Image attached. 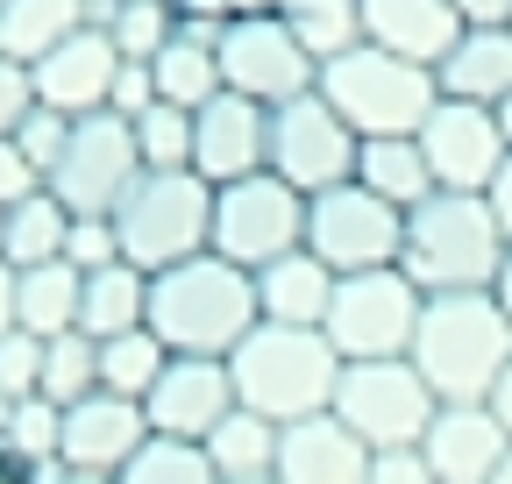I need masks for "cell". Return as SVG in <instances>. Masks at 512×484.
Listing matches in <instances>:
<instances>
[{"mask_svg":"<svg viewBox=\"0 0 512 484\" xmlns=\"http://www.w3.org/2000/svg\"><path fill=\"white\" fill-rule=\"evenodd\" d=\"M264 307H256V271L228 264V257H192V264H171L150 278V335L171 349V356H214L228 363Z\"/></svg>","mask_w":512,"mask_h":484,"instance_id":"obj_1","label":"cell"},{"mask_svg":"<svg viewBox=\"0 0 512 484\" xmlns=\"http://www.w3.org/2000/svg\"><path fill=\"white\" fill-rule=\"evenodd\" d=\"M406 363L427 378L441 406H484L512 363V321L498 314L491 292H441L420 307V335Z\"/></svg>","mask_w":512,"mask_h":484,"instance_id":"obj_2","label":"cell"},{"mask_svg":"<svg viewBox=\"0 0 512 484\" xmlns=\"http://www.w3.org/2000/svg\"><path fill=\"white\" fill-rule=\"evenodd\" d=\"M235 378V406L264 413L271 428H299L313 413H335V385H342V356L320 328H271L256 321V335L228 356Z\"/></svg>","mask_w":512,"mask_h":484,"instance_id":"obj_3","label":"cell"},{"mask_svg":"<svg viewBox=\"0 0 512 484\" xmlns=\"http://www.w3.org/2000/svg\"><path fill=\"white\" fill-rule=\"evenodd\" d=\"M505 228L491 214L484 193H434L406 214V250H399V271L441 299V292H491L498 285V264H505Z\"/></svg>","mask_w":512,"mask_h":484,"instance_id":"obj_4","label":"cell"},{"mask_svg":"<svg viewBox=\"0 0 512 484\" xmlns=\"http://www.w3.org/2000/svg\"><path fill=\"white\" fill-rule=\"evenodd\" d=\"M320 100H328L363 143L420 136L427 114L441 107V79L427 65H406V57L377 50V43H356V50H342V57L320 65Z\"/></svg>","mask_w":512,"mask_h":484,"instance_id":"obj_5","label":"cell"},{"mask_svg":"<svg viewBox=\"0 0 512 484\" xmlns=\"http://www.w3.org/2000/svg\"><path fill=\"white\" fill-rule=\"evenodd\" d=\"M114 235H121V264L136 271H171L214 250V186L200 171H143L128 200L114 207Z\"/></svg>","mask_w":512,"mask_h":484,"instance_id":"obj_6","label":"cell"},{"mask_svg":"<svg viewBox=\"0 0 512 484\" xmlns=\"http://www.w3.org/2000/svg\"><path fill=\"white\" fill-rule=\"evenodd\" d=\"M420 307L427 292L399 271H356V278H335V307H328V335L342 363H392V356H413V335H420Z\"/></svg>","mask_w":512,"mask_h":484,"instance_id":"obj_7","label":"cell"},{"mask_svg":"<svg viewBox=\"0 0 512 484\" xmlns=\"http://www.w3.org/2000/svg\"><path fill=\"white\" fill-rule=\"evenodd\" d=\"M143 178V150H136V121H121L114 107L107 114H86L72 121V143L50 164L43 193L72 214V221H114V207L128 200V186Z\"/></svg>","mask_w":512,"mask_h":484,"instance_id":"obj_8","label":"cell"},{"mask_svg":"<svg viewBox=\"0 0 512 484\" xmlns=\"http://www.w3.org/2000/svg\"><path fill=\"white\" fill-rule=\"evenodd\" d=\"M441 399L427 392V378L413 371L406 356L392 363H342V385H335V420L377 456V449H420L434 428Z\"/></svg>","mask_w":512,"mask_h":484,"instance_id":"obj_9","label":"cell"},{"mask_svg":"<svg viewBox=\"0 0 512 484\" xmlns=\"http://www.w3.org/2000/svg\"><path fill=\"white\" fill-rule=\"evenodd\" d=\"M292 250H306V193H292L278 171L214 186V257L242 271H271Z\"/></svg>","mask_w":512,"mask_h":484,"instance_id":"obj_10","label":"cell"},{"mask_svg":"<svg viewBox=\"0 0 512 484\" xmlns=\"http://www.w3.org/2000/svg\"><path fill=\"white\" fill-rule=\"evenodd\" d=\"M306 250L335 278L384 271V264H399V250H406V214L384 207L377 193H363L349 178V186H328V193L306 200Z\"/></svg>","mask_w":512,"mask_h":484,"instance_id":"obj_11","label":"cell"},{"mask_svg":"<svg viewBox=\"0 0 512 484\" xmlns=\"http://www.w3.org/2000/svg\"><path fill=\"white\" fill-rule=\"evenodd\" d=\"M356 150H363V136L320 100V86L306 100L271 107V171L285 178L292 193L313 200L328 186H349V178H356Z\"/></svg>","mask_w":512,"mask_h":484,"instance_id":"obj_12","label":"cell"},{"mask_svg":"<svg viewBox=\"0 0 512 484\" xmlns=\"http://www.w3.org/2000/svg\"><path fill=\"white\" fill-rule=\"evenodd\" d=\"M221 86L256 100V107H285V100H306L320 86V65L278 15H249V22L221 29Z\"/></svg>","mask_w":512,"mask_h":484,"instance_id":"obj_13","label":"cell"},{"mask_svg":"<svg viewBox=\"0 0 512 484\" xmlns=\"http://www.w3.org/2000/svg\"><path fill=\"white\" fill-rule=\"evenodd\" d=\"M427 171L441 193H491L498 171H505V129H498V107H470V100H441L420 129Z\"/></svg>","mask_w":512,"mask_h":484,"instance_id":"obj_14","label":"cell"},{"mask_svg":"<svg viewBox=\"0 0 512 484\" xmlns=\"http://www.w3.org/2000/svg\"><path fill=\"white\" fill-rule=\"evenodd\" d=\"M192 171L207 186H235V178L271 171V107H256L242 93H214L192 114Z\"/></svg>","mask_w":512,"mask_h":484,"instance_id":"obj_15","label":"cell"},{"mask_svg":"<svg viewBox=\"0 0 512 484\" xmlns=\"http://www.w3.org/2000/svg\"><path fill=\"white\" fill-rule=\"evenodd\" d=\"M143 413H150V435L207 442L221 420L235 413V378H228V363H214V356H171L164 378H157V392L143 399Z\"/></svg>","mask_w":512,"mask_h":484,"instance_id":"obj_16","label":"cell"},{"mask_svg":"<svg viewBox=\"0 0 512 484\" xmlns=\"http://www.w3.org/2000/svg\"><path fill=\"white\" fill-rule=\"evenodd\" d=\"M121 65H128V57L114 50L107 29H79V36H64L43 65H29V72H36V100H43L50 114L86 121V114H107Z\"/></svg>","mask_w":512,"mask_h":484,"instance_id":"obj_17","label":"cell"},{"mask_svg":"<svg viewBox=\"0 0 512 484\" xmlns=\"http://www.w3.org/2000/svg\"><path fill=\"white\" fill-rule=\"evenodd\" d=\"M150 442V413L143 399H121V392H93L79 406H64V442H57V463L64 470H100V477H121L128 456Z\"/></svg>","mask_w":512,"mask_h":484,"instance_id":"obj_18","label":"cell"},{"mask_svg":"<svg viewBox=\"0 0 512 484\" xmlns=\"http://www.w3.org/2000/svg\"><path fill=\"white\" fill-rule=\"evenodd\" d=\"M505 449H512V435L498 428L491 406H441L427 442H420L434 484H491L498 463H505Z\"/></svg>","mask_w":512,"mask_h":484,"instance_id":"obj_19","label":"cell"},{"mask_svg":"<svg viewBox=\"0 0 512 484\" xmlns=\"http://www.w3.org/2000/svg\"><path fill=\"white\" fill-rule=\"evenodd\" d=\"M356 15H363V43L406 57V65H427V72H441V57L463 36V15L448 0H356Z\"/></svg>","mask_w":512,"mask_h":484,"instance_id":"obj_20","label":"cell"},{"mask_svg":"<svg viewBox=\"0 0 512 484\" xmlns=\"http://www.w3.org/2000/svg\"><path fill=\"white\" fill-rule=\"evenodd\" d=\"M363 477H370V449L335 413H313L278 435V484H363Z\"/></svg>","mask_w":512,"mask_h":484,"instance_id":"obj_21","label":"cell"},{"mask_svg":"<svg viewBox=\"0 0 512 484\" xmlns=\"http://www.w3.org/2000/svg\"><path fill=\"white\" fill-rule=\"evenodd\" d=\"M221 29H228V22H178V29H171V43L150 57L157 100L200 114L214 93H228V86H221Z\"/></svg>","mask_w":512,"mask_h":484,"instance_id":"obj_22","label":"cell"},{"mask_svg":"<svg viewBox=\"0 0 512 484\" xmlns=\"http://www.w3.org/2000/svg\"><path fill=\"white\" fill-rule=\"evenodd\" d=\"M256 307H264L271 328H328L335 271L320 264L313 250H292V257H278L271 271H256Z\"/></svg>","mask_w":512,"mask_h":484,"instance_id":"obj_23","label":"cell"},{"mask_svg":"<svg viewBox=\"0 0 512 484\" xmlns=\"http://www.w3.org/2000/svg\"><path fill=\"white\" fill-rule=\"evenodd\" d=\"M434 79H441V100L505 107L512 100V29H463Z\"/></svg>","mask_w":512,"mask_h":484,"instance_id":"obj_24","label":"cell"},{"mask_svg":"<svg viewBox=\"0 0 512 484\" xmlns=\"http://www.w3.org/2000/svg\"><path fill=\"white\" fill-rule=\"evenodd\" d=\"M356 186L377 193L384 207H399V214H413L420 200L441 193L434 171H427L420 136H377V143H363V150H356Z\"/></svg>","mask_w":512,"mask_h":484,"instance_id":"obj_25","label":"cell"},{"mask_svg":"<svg viewBox=\"0 0 512 484\" xmlns=\"http://www.w3.org/2000/svg\"><path fill=\"white\" fill-rule=\"evenodd\" d=\"M136 328H150V271H136V264L93 271L86 299H79V335L114 342V335H136Z\"/></svg>","mask_w":512,"mask_h":484,"instance_id":"obj_26","label":"cell"},{"mask_svg":"<svg viewBox=\"0 0 512 484\" xmlns=\"http://www.w3.org/2000/svg\"><path fill=\"white\" fill-rule=\"evenodd\" d=\"M79 299H86L79 264H36V271H22V292H15V328L36 342H57L79 328Z\"/></svg>","mask_w":512,"mask_h":484,"instance_id":"obj_27","label":"cell"},{"mask_svg":"<svg viewBox=\"0 0 512 484\" xmlns=\"http://www.w3.org/2000/svg\"><path fill=\"white\" fill-rule=\"evenodd\" d=\"M278 435H285V428H271L264 413L235 406L200 449H207V463H214L221 484H256V477H278Z\"/></svg>","mask_w":512,"mask_h":484,"instance_id":"obj_28","label":"cell"},{"mask_svg":"<svg viewBox=\"0 0 512 484\" xmlns=\"http://www.w3.org/2000/svg\"><path fill=\"white\" fill-rule=\"evenodd\" d=\"M79 29H86V0H8V8H0V57L43 65V57Z\"/></svg>","mask_w":512,"mask_h":484,"instance_id":"obj_29","label":"cell"},{"mask_svg":"<svg viewBox=\"0 0 512 484\" xmlns=\"http://www.w3.org/2000/svg\"><path fill=\"white\" fill-rule=\"evenodd\" d=\"M64 242H72V214H64L50 193L22 200L0 214V257L15 271H36V264H64Z\"/></svg>","mask_w":512,"mask_h":484,"instance_id":"obj_30","label":"cell"},{"mask_svg":"<svg viewBox=\"0 0 512 484\" xmlns=\"http://www.w3.org/2000/svg\"><path fill=\"white\" fill-rule=\"evenodd\" d=\"M278 22L306 43L313 65H328V57L356 50L363 43V15H356V0H278Z\"/></svg>","mask_w":512,"mask_h":484,"instance_id":"obj_31","label":"cell"},{"mask_svg":"<svg viewBox=\"0 0 512 484\" xmlns=\"http://www.w3.org/2000/svg\"><path fill=\"white\" fill-rule=\"evenodd\" d=\"M164 363H171V349H164L150 328L114 335V342H100V392L150 399V392H157V378H164Z\"/></svg>","mask_w":512,"mask_h":484,"instance_id":"obj_32","label":"cell"},{"mask_svg":"<svg viewBox=\"0 0 512 484\" xmlns=\"http://www.w3.org/2000/svg\"><path fill=\"white\" fill-rule=\"evenodd\" d=\"M100 392V342L93 335H57V342H43V399L50 406H79V399H93Z\"/></svg>","mask_w":512,"mask_h":484,"instance_id":"obj_33","label":"cell"},{"mask_svg":"<svg viewBox=\"0 0 512 484\" xmlns=\"http://www.w3.org/2000/svg\"><path fill=\"white\" fill-rule=\"evenodd\" d=\"M121 484H221L207 449L200 442H171V435H150L136 456H128Z\"/></svg>","mask_w":512,"mask_h":484,"instance_id":"obj_34","label":"cell"},{"mask_svg":"<svg viewBox=\"0 0 512 484\" xmlns=\"http://www.w3.org/2000/svg\"><path fill=\"white\" fill-rule=\"evenodd\" d=\"M100 29L114 36V50L128 57V65H150V57L171 43V29H178V8L171 0H121Z\"/></svg>","mask_w":512,"mask_h":484,"instance_id":"obj_35","label":"cell"},{"mask_svg":"<svg viewBox=\"0 0 512 484\" xmlns=\"http://www.w3.org/2000/svg\"><path fill=\"white\" fill-rule=\"evenodd\" d=\"M57 442H64V406H50V399H22L15 420H8V435H0V449L22 456L36 477L57 470Z\"/></svg>","mask_w":512,"mask_h":484,"instance_id":"obj_36","label":"cell"},{"mask_svg":"<svg viewBox=\"0 0 512 484\" xmlns=\"http://www.w3.org/2000/svg\"><path fill=\"white\" fill-rule=\"evenodd\" d=\"M136 150L143 171H192V114L157 100L150 114H136Z\"/></svg>","mask_w":512,"mask_h":484,"instance_id":"obj_37","label":"cell"},{"mask_svg":"<svg viewBox=\"0 0 512 484\" xmlns=\"http://www.w3.org/2000/svg\"><path fill=\"white\" fill-rule=\"evenodd\" d=\"M0 392L8 399H43V342L36 335H0Z\"/></svg>","mask_w":512,"mask_h":484,"instance_id":"obj_38","label":"cell"},{"mask_svg":"<svg viewBox=\"0 0 512 484\" xmlns=\"http://www.w3.org/2000/svg\"><path fill=\"white\" fill-rule=\"evenodd\" d=\"M36 107H43V100H36V72L15 65V57H0V143H15L22 121H29Z\"/></svg>","mask_w":512,"mask_h":484,"instance_id":"obj_39","label":"cell"},{"mask_svg":"<svg viewBox=\"0 0 512 484\" xmlns=\"http://www.w3.org/2000/svg\"><path fill=\"white\" fill-rule=\"evenodd\" d=\"M64 264H79L86 278H93V271H107V264H121V235H114V221H72Z\"/></svg>","mask_w":512,"mask_h":484,"instance_id":"obj_40","label":"cell"},{"mask_svg":"<svg viewBox=\"0 0 512 484\" xmlns=\"http://www.w3.org/2000/svg\"><path fill=\"white\" fill-rule=\"evenodd\" d=\"M36 193H43V171L22 157V143H0V214L22 207V200H36Z\"/></svg>","mask_w":512,"mask_h":484,"instance_id":"obj_41","label":"cell"},{"mask_svg":"<svg viewBox=\"0 0 512 484\" xmlns=\"http://www.w3.org/2000/svg\"><path fill=\"white\" fill-rule=\"evenodd\" d=\"M121 121H136V114H150L157 107V72L150 65H121V79H114V100H107Z\"/></svg>","mask_w":512,"mask_h":484,"instance_id":"obj_42","label":"cell"},{"mask_svg":"<svg viewBox=\"0 0 512 484\" xmlns=\"http://www.w3.org/2000/svg\"><path fill=\"white\" fill-rule=\"evenodd\" d=\"M363 484H434V470H427V456H420V449H377Z\"/></svg>","mask_w":512,"mask_h":484,"instance_id":"obj_43","label":"cell"},{"mask_svg":"<svg viewBox=\"0 0 512 484\" xmlns=\"http://www.w3.org/2000/svg\"><path fill=\"white\" fill-rule=\"evenodd\" d=\"M463 29H512V0H448Z\"/></svg>","mask_w":512,"mask_h":484,"instance_id":"obj_44","label":"cell"},{"mask_svg":"<svg viewBox=\"0 0 512 484\" xmlns=\"http://www.w3.org/2000/svg\"><path fill=\"white\" fill-rule=\"evenodd\" d=\"M15 292H22V271L0 257V335H15Z\"/></svg>","mask_w":512,"mask_h":484,"instance_id":"obj_45","label":"cell"},{"mask_svg":"<svg viewBox=\"0 0 512 484\" xmlns=\"http://www.w3.org/2000/svg\"><path fill=\"white\" fill-rule=\"evenodd\" d=\"M484 200H491V214H498V228H505V242H512V157H505V171H498V186H491Z\"/></svg>","mask_w":512,"mask_h":484,"instance_id":"obj_46","label":"cell"},{"mask_svg":"<svg viewBox=\"0 0 512 484\" xmlns=\"http://www.w3.org/2000/svg\"><path fill=\"white\" fill-rule=\"evenodd\" d=\"M484 406H491V413H498V428H505V435H512V363H505V378H498V392H491V399H484Z\"/></svg>","mask_w":512,"mask_h":484,"instance_id":"obj_47","label":"cell"},{"mask_svg":"<svg viewBox=\"0 0 512 484\" xmlns=\"http://www.w3.org/2000/svg\"><path fill=\"white\" fill-rule=\"evenodd\" d=\"M491 299H498V314L512 321V250H505V264H498V285H491Z\"/></svg>","mask_w":512,"mask_h":484,"instance_id":"obj_48","label":"cell"},{"mask_svg":"<svg viewBox=\"0 0 512 484\" xmlns=\"http://www.w3.org/2000/svg\"><path fill=\"white\" fill-rule=\"evenodd\" d=\"M50 484H121V477H100V470H64V463H57V470H50Z\"/></svg>","mask_w":512,"mask_h":484,"instance_id":"obj_49","label":"cell"},{"mask_svg":"<svg viewBox=\"0 0 512 484\" xmlns=\"http://www.w3.org/2000/svg\"><path fill=\"white\" fill-rule=\"evenodd\" d=\"M498 129H505V150H512V100L498 107Z\"/></svg>","mask_w":512,"mask_h":484,"instance_id":"obj_50","label":"cell"},{"mask_svg":"<svg viewBox=\"0 0 512 484\" xmlns=\"http://www.w3.org/2000/svg\"><path fill=\"white\" fill-rule=\"evenodd\" d=\"M491 484H512V449H505V463H498V477Z\"/></svg>","mask_w":512,"mask_h":484,"instance_id":"obj_51","label":"cell"},{"mask_svg":"<svg viewBox=\"0 0 512 484\" xmlns=\"http://www.w3.org/2000/svg\"><path fill=\"white\" fill-rule=\"evenodd\" d=\"M256 484H278V477H256Z\"/></svg>","mask_w":512,"mask_h":484,"instance_id":"obj_52","label":"cell"}]
</instances>
